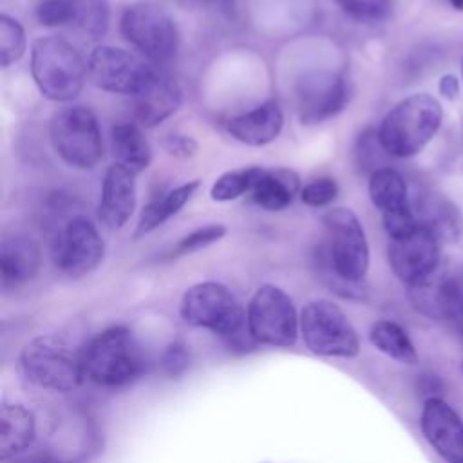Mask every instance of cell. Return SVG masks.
I'll return each instance as SVG.
<instances>
[{
	"mask_svg": "<svg viewBox=\"0 0 463 463\" xmlns=\"http://www.w3.org/2000/svg\"><path fill=\"white\" fill-rule=\"evenodd\" d=\"M20 365L29 382L49 391H72L85 376L83 353H76L54 335L29 340L22 347Z\"/></svg>",
	"mask_w": 463,
	"mask_h": 463,
	"instance_id": "4",
	"label": "cell"
},
{
	"mask_svg": "<svg viewBox=\"0 0 463 463\" xmlns=\"http://www.w3.org/2000/svg\"><path fill=\"white\" fill-rule=\"evenodd\" d=\"M369 340L380 353L400 364L412 365L418 362L416 347L407 331L392 320L374 322L369 331Z\"/></svg>",
	"mask_w": 463,
	"mask_h": 463,
	"instance_id": "27",
	"label": "cell"
},
{
	"mask_svg": "<svg viewBox=\"0 0 463 463\" xmlns=\"http://www.w3.org/2000/svg\"><path fill=\"white\" fill-rule=\"evenodd\" d=\"M51 141L56 154L74 168H92L103 154L96 114L83 105L65 107L51 119Z\"/></svg>",
	"mask_w": 463,
	"mask_h": 463,
	"instance_id": "8",
	"label": "cell"
},
{
	"mask_svg": "<svg viewBox=\"0 0 463 463\" xmlns=\"http://www.w3.org/2000/svg\"><path fill=\"white\" fill-rule=\"evenodd\" d=\"M324 224L329 237V269L344 288L356 289L369 268V244L364 226L349 208L327 210Z\"/></svg>",
	"mask_w": 463,
	"mask_h": 463,
	"instance_id": "5",
	"label": "cell"
},
{
	"mask_svg": "<svg viewBox=\"0 0 463 463\" xmlns=\"http://www.w3.org/2000/svg\"><path fill=\"white\" fill-rule=\"evenodd\" d=\"M300 333L306 347L329 358H354L360 338L345 313L331 300H311L300 313Z\"/></svg>",
	"mask_w": 463,
	"mask_h": 463,
	"instance_id": "6",
	"label": "cell"
},
{
	"mask_svg": "<svg viewBox=\"0 0 463 463\" xmlns=\"http://www.w3.org/2000/svg\"><path fill=\"white\" fill-rule=\"evenodd\" d=\"M112 146L118 156V163L139 174L148 168L152 161V148L143 130L136 123L121 121L112 127Z\"/></svg>",
	"mask_w": 463,
	"mask_h": 463,
	"instance_id": "25",
	"label": "cell"
},
{
	"mask_svg": "<svg viewBox=\"0 0 463 463\" xmlns=\"http://www.w3.org/2000/svg\"><path fill=\"white\" fill-rule=\"evenodd\" d=\"M338 194V184L335 179L331 177H320L315 179L311 183H307L302 190H300V199L309 204V206H326L329 203L335 201Z\"/></svg>",
	"mask_w": 463,
	"mask_h": 463,
	"instance_id": "33",
	"label": "cell"
},
{
	"mask_svg": "<svg viewBox=\"0 0 463 463\" xmlns=\"http://www.w3.org/2000/svg\"><path fill=\"white\" fill-rule=\"evenodd\" d=\"M338 7L358 22H380L391 11V0H335Z\"/></svg>",
	"mask_w": 463,
	"mask_h": 463,
	"instance_id": "31",
	"label": "cell"
},
{
	"mask_svg": "<svg viewBox=\"0 0 463 463\" xmlns=\"http://www.w3.org/2000/svg\"><path fill=\"white\" fill-rule=\"evenodd\" d=\"M369 197L382 212V217L411 208L407 183L403 175L391 166H382L369 175Z\"/></svg>",
	"mask_w": 463,
	"mask_h": 463,
	"instance_id": "24",
	"label": "cell"
},
{
	"mask_svg": "<svg viewBox=\"0 0 463 463\" xmlns=\"http://www.w3.org/2000/svg\"><path fill=\"white\" fill-rule=\"evenodd\" d=\"M25 31L18 20L0 14V63L9 67L16 63L25 52Z\"/></svg>",
	"mask_w": 463,
	"mask_h": 463,
	"instance_id": "29",
	"label": "cell"
},
{
	"mask_svg": "<svg viewBox=\"0 0 463 463\" xmlns=\"http://www.w3.org/2000/svg\"><path fill=\"white\" fill-rule=\"evenodd\" d=\"M157 67L139 56L112 47H96L87 60V76L92 85L114 94L137 96L154 78Z\"/></svg>",
	"mask_w": 463,
	"mask_h": 463,
	"instance_id": "12",
	"label": "cell"
},
{
	"mask_svg": "<svg viewBox=\"0 0 463 463\" xmlns=\"http://www.w3.org/2000/svg\"><path fill=\"white\" fill-rule=\"evenodd\" d=\"M246 326L250 336L259 344L291 347L300 322L291 297L273 284H264L250 298Z\"/></svg>",
	"mask_w": 463,
	"mask_h": 463,
	"instance_id": "11",
	"label": "cell"
},
{
	"mask_svg": "<svg viewBox=\"0 0 463 463\" xmlns=\"http://www.w3.org/2000/svg\"><path fill=\"white\" fill-rule=\"evenodd\" d=\"M80 7L72 0H42L36 7V20L45 27H60L78 20Z\"/></svg>",
	"mask_w": 463,
	"mask_h": 463,
	"instance_id": "30",
	"label": "cell"
},
{
	"mask_svg": "<svg viewBox=\"0 0 463 463\" xmlns=\"http://www.w3.org/2000/svg\"><path fill=\"white\" fill-rule=\"evenodd\" d=\"M134 172L116 163L109 166L103 177L98 219L109 230H119L130 219L136 208Z\"/></svg>",
	"mask_w": 463,
	"mask_h": 463,
	"instance_id": "17",
	"label": "cell"
},
{
	"mask_svg": "<svg viewBox=\"0 0 463 463\" xmlns=\"http://www.w3.org/2000/svg\"><path fill=\"white\" fill-rule=\"evenodd\" d=\"M298 194V175L288 168L266 170L251 188V199L264 210L279 212L293 203Z\"/></svg>",
	"mask_w": 463,
	"mask_h": 463,
	"instance_id": "23",
	"label": "cell"
},
{
	"mask_svg": "<svg viewBox=\"0 0 463 463\" xmlns=\"http://www.w3.org/2000/svg\"><path fill=\"white\" fill-rule=\"evenodd\" d=\"M224 233H226V228L222 224H206L203 228H197L177 242L174 255H184V253H194L197 250H203V248L221 241L224 237Z\"/></svg>",
	"mask_w": 463,
	"mask_h": 463,
	"instance_id": "32",
	"label": "cell"
},
{
	"mask_svg": "<svg viewBox=\"0 0 463 463\" xmlns=\"http://www.w3.org/2000/svg\"><path fill=\"white\" fill-rule=\"evenodd\" d=\"M284 127V114L277 101H266L250 112L228 119L226 130L237 141L250 146H262L277 139Z\"/></svg>",
	"mask_w": 463,
	"mask_h": 463,
	"instance_id": "19",
	"label": "cell"
},
{
	"mask_svg": "<svg viewBox=\"0 0 463 463\" xmlns=\"http://www.w3.org/2000/svg\"><path fill=\"white\" fill-rule=\"evenodd\" d=\"M411 206L418 224L429 228L439 241H456L461 235V215L458 208H454L441 195L420 194L416 199H411Z\"/></svg>",
	"mask_w": 463,
	"mask_h": 463,
	"instance_id": "21",
	"label": "cell"
},
{
	"mask_svg": "<svg viewBox=\"0 0 463 463\" xmlns=\"http://www.w3.org/2000/svg\"><path fill=\"white\" fill-rule=\"evenodd\" d=\"M31 72L47 99L71 101L83 89L87 63L65 38L42 36L31 47Z\"/></svg>",
	"mask_w": 463,
	"mask_h": 463,
	"instance_id": "2",
	"label": "cell"
},
{
	"mask_svg": "<svg viewBox=\"0 0 463 463\" xmlns=\"http://www.w3.org/2000/svg\"><path fill=\"white\" fill-rule=\"evenodd\" d=\"M441 105L430 94H412L396 103L378 127V141L392 157L416 156L441 125Z\"/></svg>",
	"mask_w": 463,
	"mask_h": 463,
	"instance_id": "1",
	"label": "cell"
},
{
	"mask_svg": "<svg viewBox=\"0 0 463 463\" xmlns=\"http://www.w3.org/2000/svg\"><path fill=\"white\" fill-rule=\"evenodd\" d=\"M78 20L87 33L99 36L105 33L107 27V9L101 2H90L89 5H85V9H80Z\"/></svg>",
	"mask_w": 463,
	"mask_h": 463,
	"instance_id": "34",
	"label": "cell"
},
{
	"mask_svg": "<svg viewBox=\"0 0 463 463\" xmlns=\"http://www.w3.org/2000/svg\"><path fill=\"white\" fill-rule=\"evenodd\" d=\"M188 7H228L233 0H179Z\"/></svg>",
	"mask_w": 463,
	"mask_h": 463,
	"instance_id": "37",
	"label": "cell"
},
{
	"mask_svg": "<svg viewBox=\"0 0 463 463\" xmlns=\"http://www.w3.org/2000/svg\"><path fill=\"white\" fill-rule=\"evenodd\" d=\"M420 427L441 459L447 463H463V420L443 398L434 396L425 400Z\"/></svg>",
	"mask_w": 463,
	"mask_h": 463,
	"instance_id": "16",
	"label": "cell"
},
{
	"mask_svg": "<svg viewBox=\"0 0 463 463\" xmlns=\"http://www.w3.org/2000/svg\"><path fill=\"white\" fill-rule=\"evenodd\" d=\"M181 318L194 327L208 329L221 336H232L241 331L246 315L237 297L213 280L190 286L179 304Z\"/></svg>",
	"mask_w": 463,
	"mask_h": 463,
	"instance_id": "7",
	"label": "cell"
},
{
	"mask_svg": "<svg viewBox=\"0 0 463 463\" xmlns=\"http://www.w3.org/2000/svg\"><path fill=\"white\" fill-rule=\"evenodd\" d=\"M0 456L7 459L25 450L36 434V421L29 409L20 403H4L0 411Z\"/></svg>",
	"mask_w": 463,
	"mask_h": 463,
	"instance_id": "22",
	"label": "cell"
},
{
	"mask_svg": "<svg viewBox=\"0 0 463 463\" xmlns=\"http://www.w3.org/2000/svg\"><path fill=\"white\" fill-rule=\"evenodd\" d=\"M439 262V239L425 226H416L407 235L389 242V264L407 286L429 275Z\"/></svg>",
	"mask_w": 463,
	"mask_h": 463,
	"instance_id": "15",
	"label": "cell"
},
{
	"mask_svg": "<svg viewBox=\"0 0 463 463\" xmlns=\"http://www.w3.org/2000/svg\"><path fill=\"white\" fill-rule=\"evenodd\" d=\"M264 168L260 166H248V168H237L224 172L221 177L215 179V183L210 188V197L219 203L233 201L246 192H251L259 177L262 175Z\"/></svg>",
	"mask_w": 463,
	"mask_h": 463,
	"instance_id": "28",
	"label": "cell"
},
{
	"mask_svg": "<svg viewBox=\"0 0 463 463\" xmlns=\"http://www.w3.org/2000/svg\"><path fill=\"white\" fill-rule=\"evenodd\" d=\"M145 358L136 336L123 326L96 335L83 351V369L101 387H123L143 369Z\"/></svg>",
	"mask_w": 463,
	"mask_h": 463,
	"instance_id": "3",
	"label": "cell"
},
{
	"mask_svg": "<svg viewBox=\"0 0 463 463\" xmlns=\"http://www.w3.org/2000/svg\"><path fill=\"white\" fill-rule=\"evenodd\" d=\"M349 101L344 76L331 71L307 72L297 85V107L304 125H318L335 118Z\"/></svg>",
	"mask_w": 463,
	"mask_h": 463,
	"instance_id": "14",
	"label": "cell"
},
{
	"mask_svg": "<svg viewBox=\"0 0 463 463\" xmlns=\"http://www.w3.org/2000/svg\"><path fill=\"white\" fill-rule=\"evenodd\" d=\"M105 244L87 217H72L52 242L54 266L67 277L80 279L98 268Z\"/></svg>",
	"mask_w": 463,
	"mask_h": 463,
	"instance_id": "13",
	"label": "cell"
},
{
	"mask_svg": "<svg viewBox=\"0 0 463 463\" xmlns=\"http://www.w3.org/2000/svg\"><path fill=\"white\" fill-rule=\"evenodd\" d=\"M119 29L123 38L154 63L170 61L179 45L177 25L157 4L137 2L125 9Z\"/></svg>",
	"mask_w": 463,
	"mask_h": 463,
	"instance_id": "10",
	"label": "cell"
},
{
	"mask_svg": "<svg viewBox=\"0 0 463 463\" xmlns=\"http://www.w3.org/2000/svg\"><path fill=\"white\" fill-rule=\"evenodd\" d=\"M163 146L168 154H172L175 157H181V159L195 156V152L199 148L197 141L190 136H184V134H168V136H165Z\"/></svg>",
	"mask_w": 463,
	"mask_h": 463,
	"instance_id": "35",
	"label": "cell"
},
{
	"mask_svg": "<svg viewBox=\"0 0 463 463\" xmlns=\"http://www.w3.org/2000/svg\"><path fill=\"white\" fill-rule=\"evenodd\" d=\"M199 184H201L199 179H194V181H188L184 184L172 188L170 192L163 194L161 197L152 199L143 208V212L139 215V222H137L134 237L150 233L152 230L161 226L165 221H168L172 215H175L192 199V195L197 192Z\"/></svg>",
	"mask_w": 463,
	"mask_h": 463,
	"instance_id": "26",
	"label": "cell"
},
{
	"mask_svg": "<svg viewBox=\"0 0 463 463\" xmlns=\"http://www.w3.org/2000/svg\"><path fill=\"white\" fill-rule=\"evenodd\" d=\"M439 92L449 98V99H454L458 96V78L452 76V74H447L439 80Z\"/></svg>",
	"mask_w": 463,
	"mask_h": 463,
	"instance_id": "36",
	"label": "cell"
},
{
	"mask_svg": "<svg viewBox=\"0 0 463 463\" xmlns=\"http://www.w3.org/2000/svg\"><path fill=\"white\" fill-rule=\"evenodd\" d=\"M181 105V89L165 71L157 69L148 85L134 96V114L143 127H156Z\"/></svg>",
	"mask_w": 463,
	"mask_h": 463,
	"instance_id": "18",
	"label": "cell"
},
{
	"mask_svg": "<svg viewBox=\"0 0 463 463\" xmlns=\"http://www.w3.org/2000/svg\"><path fill=\"white\" fill-rule=\"evenodd\" d=\"M40 246L25 235H13L0 246V279L2 288H16L29 282L40 268Z\"/></svg>",
	"mask_w": 463,
	"mask_h": 463,
	"instance_id": "20",
	"label": "cell"
},
{
	"mask_svg": "<svg viewBox=\"0 0 463 463\" xmlns=\"http://www.w3.org/2000/svg\"><path fill=\"white\" fill-rule=\"evenodd\" d=\"M407 288L418 313L449 324L463 336V268L439 262L436 269Z\"/></svg>",
	"mask_w": 463,
	"mask_h": 463,
	"instance_id": "9",
	"label": "cell"
},
{
	"mask_svg": "<svg viewBox=\"0 0 463 463\" xmlns=\"http://www.w3.org/2000/svg\"><path fill=\"white\" fill-rule=\"evenodd\" d=\"M461 367H463V365H461Z\"/></svg>",
	"mask_w": 463,
	"mask_h": 463,
	"instance_id": "39",
	"label": "cell"
},
{
	"mask_svg": "<svg viewBox=\"0 0 463 463\" xmlns=\"http://www.w3.org/2000/svg\"><path fill=\"white\" fill-rule=\"evenodd\" d=\"M449 2H450V5H452L454 9L463 11V0H449Z\"/></svg>",
	"mask_w": 463,
	"mask_h": 463,
	"instance_id": "38",
	"label": "cell"
}]
</instances>
